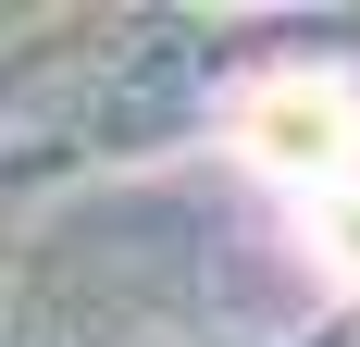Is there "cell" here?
<instances>
[{
    "label": "cell",
    "instance_id": "obj_1",
    "mask_svg": "<svg viewBox=\"0 0 360 347\" xmlns=\"http://www.w3.org/2000/svg\"><path fill=\"white\" fill-rule=\"evenodd\" d=\"M236 149L311 211V236H323L335 273L360 285V87L348 74H274V87L236 112Z\"/></svg>",
    "mask_w": 360,
    "mask_h": 347
}]
</instances>
